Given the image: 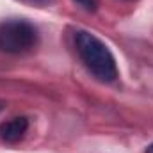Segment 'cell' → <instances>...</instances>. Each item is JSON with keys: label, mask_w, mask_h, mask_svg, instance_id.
<instances>
[{"label": "cell", "mask_w": 153, "mask_h": 153, "mask_svg": "<svg viewBox=\"0 0 153 153\" xmlns=\"http://www.w3.org/2000/svg\"><path fill=\"white\" fill-rule=\"evenodd\" d=\"M146 153H153V143L148 146V148H146Z\"/></svg>", "instance_id": "5b68a950"}, {"label": "cell", "mask_w": 153, "mask_h": 153, "mask_svg": "<svg viewBox=\"0 0 153 153\" xmlns=\"http://www.w3.org/2000/svg\"><path fill=\"white\" fill-rule=\"evenodd\" d=\"M0 111H2V102H0Z\"/></svg>", "instance_id": "8992f818"}, {"label": "cell", "mask_w": 153, "mask_h": 153, "mask_svg": "<svg viewBox=\"0 0 153 153\" xmlns=\"http://www.w3.org/2000/svg\"><path fill=\"white\" fill-rule=\"evenodd\" d=\"M76 52L85 64V68L103 84H111L117 78V64L109 46L87 30H78L75 34Z\"/></svg>", "instance_id": "6da1fadb"}, {"label": "cell", "mask_w": 153, "mask_h": 153, "mask_svg": "<svg viewBox=\"0 0 153 153\" xmlns=\"http://www.w3.org/2000/svg\"><path fill=\"white\" fill-rule=\"evenodd\" d=\"M29 130V119L25 116H16L0 125V137L5 143H18Z\"/></svg>", "instance_id": "3957f363"}, {"label": "cell", "mask_w": 153, "mask_h": 153, "mask_svg": "<svg viewBox=\"0 0 153 153\" xmlns=\"http://www.w3.org/2000/svg\"><path fill=\"white\" fill-rule=\"evenodd\" d=\"M38 29L27 20L0 23V50L5 53H25L38 45Z\"/></svg>", "instance_id": "7a4b0ae2"}, {"label": "cell", "mask_w": 153, "mask_h": 153, "mask_svg": "<svg viewBox=\"0 0 153 153\" xmlns=\"http://www.w3.org/2000/svg\"><path fill=\"white\" fill-rule=\"evenodd\" d=\"M80 7H84L85 11H94L96 9V0H75Z\"/></svg>", "instance_id": "277c9868"}]
</instances>
